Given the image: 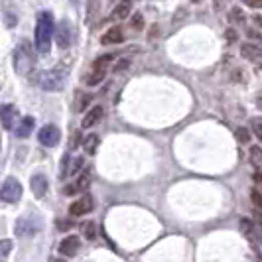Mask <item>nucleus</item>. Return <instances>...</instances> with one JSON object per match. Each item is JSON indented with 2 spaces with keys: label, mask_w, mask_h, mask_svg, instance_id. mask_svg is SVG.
<instances>
[{
  "label": "nucleus",
  "mask_w": 262,
  "mask_h": 262,
  "mask_svg": "<svg viewBox=\"0 0 262 262\" xmlns=\"http://www.w3.org/2000/svg\"><path fill=\"white\" fill-rule=\"evenodd\" d=\"M18 117V108L14 105H2L0 106V122H2V128L4 130H12L14 122Z\"/></svg>",
  "instance_id": "6e6552de"
},
{
  "label": "nucleus",
  "mask_w": 262,
  "mask_h": 262,
  "mask_svg": "<svg viewBox=\"0 0 262 262\" xmlns=\"http://www.w3.org/2000/svg\"><path fill=\"white\" fill-rule=\"evenodd\" d=\"M10 252H12V241L2 238L0 241V262H6V258L10 256Z\"/></svg>",
  "instance_id": "412c9836"
},
{
  "label": "nucleus",
  "mask_w": 262,
  "mask_h": 262,
  "mask_svg": "<svg viewBox=\"0 0 262 262\" xmlns=\"http://www.w3.org/2000/svg\"><path fill=\"white\" fill-rule=\"evenodd\" d=\"M77 144H79V132H75V134H73V142H71V146L75 148Z\"/></svg>",
  "instance_id": "a19ab883"
},
{
  "label": "nucleus",
  "mask_w": 262,
  "mask_h": 262,
  "mask_svg": "<svg viewBox=\"0 0 262 262\" xmlns=\"http://www.w3.org/2000/svg\"><path fill=\"white\" fill-rule=\"evenodd\" d=\"M55 41L59 48H69L71 46V30H69V24L67 22H61L59 26L55 28Z\"/></svg>",
  "instance_id": "ddd939ff"
},
{
  "label": "nucleus",
  "mask_w": 262,
  "mask_h": 262,
  "mask_svg": "<svg viewBox=\"0 0 262 262\" xmlns=\"http://www.w3.org/2000/svg\"><path fill=\"white\" fill-rule=\"evenodd\" d=\"M66 85V73L61 69H52V71H43L39 77V87L46 91H59Z\"/></svg>",
  "instance_id": "7ed1b4c3"
},
{
  "label": "nucleus",
  "mask_w": 262,
  "mask_h": 262,
  "mask_svg": "<svg viewBox=\"0 0 262 262\" xmlns=\"http://www.w3.org/2000/svg\"><path fill=\"white\" fill-rule=\"evenodd\" d=\"M245 4L250 8H262V0H245Z\"/></svg>",
  "instance_id": "f704fd0d"
},
{
  "label": "nucleus",
  "mask_w": 262,
  "mask_h": 262,
  "mask_svg": "<svg viewBox=\"0 0 262 262\" xmlns=\"http://www.w3.org/2000/svg\"><path fill=\"white\" fill-rule=\"evenodd\" d=\"M254 22H256L258 26H262V18H260V16H254Z\"/></svg>",
  "instance_id": "79ce46f5"
},
{
  "label": "nucleus",
  "mask_w": 262,
  "mask_h": 262,
  "mask_svg": "<svg viewBox=\"0 0 262 262\" xmlns=\"http://www.w3.org/2000/svg\"><path fill=\"white\" fill-rule=\"evenodd\" d=\"M79 247H81V241H79V236L71 235V236H66L61 243H59V252L63 254V256H75L77 254Z\"/></svg>",
  "instance_id": "1a4fd4ad"
},
{
  "label": "nucleus",
  "mask_w": 262,
  "mask_h": 262,
  "mask_svg": "<svg viewBox=\"0 0 262 262\" xmlns=\"http://www.w3.org/2000/svg\"><path fill=\"white\" fill-rule=\"evenodd\" d=\"M130 28H132V30H136V32H142V30H144V16H142L140 12L132 14Z\"/></svg>",
  "instance_id": "5701e85b"
},
{
  "label": "nucleus",
  "mask_w": 262,
  "mask_h": 262,
  "mask_svg": "<svg viewBox=\"0 0 262 262\" xmlns=\"http://www.w3.org/2000/svg\"><path fill=\"white\" fill-rule=\"evenodd\" d=\"M103 115H105V111H103V106L101 105L91 106V108L85 113L83 120H81V126H83V128H91V126H95V124L103 118Z\"/></svg>",
  "instance_id": "f8f14e48"
},
{
  "label": "nucleus",
  "mask_w": 262,
  "mask_h": 262,
  "mask_svg": "<svg viewBox=\"0 0 262 262\" xmlns=\"http://www.w3.org/2000/svg\"><path fill=\"white\" fill-rule=\"evenodd\" d=\"M250 199H252V203H254V207L258 211H262V193L258 189H252L250 191Z\"/></svg>",
  "instance_id": "a878e982"
},
{
  "label": "nucleus",
  "mask_w": 262,
  "mask_h": 262,
  "mask_svg": "<svg viewBox=\"0 0 262 262\" xmlns=\"http://www.w3.org/2000/svg\"><path fill=\"white\" fill-rule=\"evenodd\" d=\"M128 14H132V0H120L117 6H115V10H113V16L117 20L128 18Z\"/></svg>",
  "instance_id": "dca6fc26"
},
{
  "label": "nucleus",
  "mask_w": 262,
  "mask_h": 262,
  "mask_svg": "<svg viewBox=\"0 0 262 262\" xmlns=\"http://www.w3.org/2000/svg\"><path fill=\"white\" fill-rule=\"evenodd\" d=\"M81 233H83V236H85L87 241H95V236H97V225L93 223V221L83 223L81 225Z\"/></svg>",
  "instance_id": "a211bd4d"
},
{
  "label": "nucleus",
  "mask_w": 262,
  "mask_h": 262,
  "mask_svg": "<svg viewBox=\"0 0 262 262\" xmlns=\"http://www.w3.org/2000/svg\"><path fill=\"white\" fill-rule=\"evenodd\" d=\"M30 189H32V193L34 197H43L46 195V191H48V178L43 176V173H36V176H32L30 178Z\"/></svg>",
  "instance_id": "9b49d317"
},
{
  "label": "nucleus",
  "mask_w": 262,
  "mask_h": 262,
  "mask_svg": "<svg viewBox=\"0 0 262 262\" xmlns=\"http://www.w3.org/2000/svg\"><path fill=\"white\" fill-rule=\"evenodd\" d=\"M20 197H22V185H20V182L14 180V178H8L2 184V187H0V199L4 203H16Z\"/></svg>",
  "instance_id": "39448f33"
},
{
  "label": "nucleus",
  "mask_w": 262,
  "mask_h": 262,
  "mask_svg": "<svg viewBox=\"0 0 262 262\" xmlns=\"http://www.w3.org/2000/svg\"><path fill=\"white\" fill-rule=\"evenodd\" d=\"M254 182L262 187V171H254Z\"/></svg>",
  "instance_id": "4c0bfd02"
},
{
  "label": "nucleus",
  "mask_w": 262,
  "mask_h": 262,
  "mask_svg": "<svg viewBox=\"0 0 262 262\" xmlns=\"http://www.w3.org/2000/svg\"><path fill=\"white\" fill-rule=\"evenodd\" d=\"M235 136H236V140H238L241 144H249V142H250V132L247 130L245 126H241V128H236Z\"/></svg>",
  "instance_id": "b1692460"
},
{
  "label": "nucleus",
  "mask_w": 262,
  "mask_h": 262,
  "mask_svg": "<svg viewBox=\"0 0 262 262\" xmlns=\"http://www.w3.org/2000/svg\"><path fill=\"white\" fill-rule=\"evenodd\" d=\"M38 140L39 144L46 146V148H55V146L59 144V140H61V132H59V128L55 124H48V126H43L39 130Z\"/></svg>",
  "instance_id": "423d86ee"
},
{
  "label": "nucleus",
  "mask_w": 262,
  "mask_h": 262,
  "mask_svg": "<svg viewBox=\"0 0 262 262\" xmlns=\"http://www.w3.org/2000/svg\"><path fill=\"white\" fill-rule=\"evenodd\" d=\"M36 67V53H34V46L28 41V39H22L16 50H14V69L18 75H30L32 69Z\"/></svg>",
  "instance_id": "f03ea898"
},
{
  "label": "nucleus",
  "mask_w": 262,
  "mask_h": 262,
  "mask_svg": "<svg viewBox=\"0 0 262 262\" xmlns=\"http://www.w3.org/2000/svg\"><path fill=\"white\" fill-rule=\"evenodd\" d=\"M225 38H227L229 41H231V43H233V41H236V38H238V36H236V32L233 30V28H229V30L225 32Z\"/></svg>",
  "instance_id": "72a5a7b5"
},
{
  "label": "nucleus",
  "mask_w": 262,
  "mask_h": 262,
  "mask_svg": "<svg viewBox=\"0 0 262 262\" xmlns=\"http://www.w3.org/2000/svg\"><path fill=\"white\" fill-rule=\"evenodd\" d=\"M249 36L254 39H258V41H262V34H258V32H254V30H249Z\"/></svg>",
  "instance_id": "e433bc0d"
},
{
  "label": "nucleus",
  "mask_w": 262,
  "mask_h": 262,
  "mask_svg": "<svg viewBox=\"0 0 262 262\" xmlns=\"http://www.w3.org/2000/svg\"><path fill=\"white\" fill-rule=\"evenodd\" d=\"M124 39V32L120 26H113L108 28L105 34L101 36V43L103 46H113V43H120Z\"/></svg>",
  "instance_id": "4468645a"
},
{
  "label": "nucleus",
  "mask_w": 262,
  "mask_h": 262,
  "mask_svg": "<svg viewBox=\"0 0 262 262\" xmlns=\"http://www.w3.org/2000/svg\"><path fill=\"white\" fill-rule=\"evenodd\" d=\"M105 71H95L93 69L91 73L87 75V79H85V83L89 85V87H95V85H99V83H103V79H105Z\"/></svg>",
  "instance_id": "aec40b11"
},
{
  "label": "nucleus",
  "mask_w": 262,
  "mask_h": 262,
  "mask_svg": "<svg viewBox=\"0 0 262 262\" xmlns=\"http://www.w3.org/2000/svg\"><path fill=\"white\" fill-rule=\"evenodd\" d=\"M241 231H243L245 235H250V233H252V223H250V219H241Z\"/></svg>",
  "instance_id": "c85d7f7f"
},
{
  "label": "nucleus",
  "mask_w": 262,
  "mask_h": 262,
  "mask_svg": "<svg viewBox=\"0 0 262 262\" xmlns=\"http://www.w3.org/2000/svg\"><path fill=\"white\" fill-rule=\"evenodd\" d=\"M57 227H59V231H69V229L73 227V223H71V221H63V219H59V221H57Z\"/></svg>",
  "instance_id": "473e14b6"
},
{
  "label": "nucleus",
  "mask_w": 262,
  "mask_h": 262,
  "mask_svg": "<svg viewBox=\"0 0 262 262\" xmlns=\"http://www.w3.org/2000/svg\"><path fill=\"white\" fill-rule=\"evenodd\" d=\"M83 168V158H75V162H73V166L67 170V173H77L79 170Z\"/></svg>",
  "instance_id": "7c9ffc66"
},
{
  "label": "nucleus",
  "mask_w": 262,
  "mask_h": 262,
  "mask_svg": "<svg viewBox=\"0 0 262 262\" xmlns=\"http://www.w3.org/2000/svg\"><path fill=\"white\" fill-rule=\"evenodd\" d=\"M41 227H43V223H41L39 217H22V219L16 221L14 231L18 236H34L36 233L41 231Z\"/></svg>",
  "instance_id": "20e7f679"
},
{
  "label": "nucleus",
  "mask_w": 262,
  "mask_h": 262,
  "mask_svg": "<svg viewBox=\"0 0 262 262\" xmlns=\"http://www.w3.org/2000/svg\"><path fill=\"white\" fill-rule=\"evenodd\" d=\"M71 2H73V4H77V2H79V0H71Z\"/></svg>",
  "instance_id": "a18cd8bd"
},
{
  "label": "nucleus",
  "mask_w": 262,
  "mask_h": 262,
  "mask_svg": "<svg viewBox=\"0 0 262 262\" xmlns=\"http://www.w3.org/2000/svg\"><path fill=\"white\" fill-rule=\"evenodd\" d=\"M89 103H91V95H83V97H81V101H79V105H77L79 113H81V111H85Z\"/></svg>",
  "instance_id": "c756f323"
},
{
  "label": "nucleus",
  "mask_w": 262,
  "mask_h": 262,
  "mask_svg": "<svg viewBox=\"0 0 262 262\" xmlns=\"http://www.w3.org/2000/svg\"><path fill=\"white\" fill-rule=\"evenodd\" d=\"M53 32H55V22H53V14L43 10L38 14V20H36V50L39 53H48L50 52V46H52Z\"/></svg>",
  "instance_id": "f257e3e1"
},
{
  "label": "nucleus",
  "mask_w": 262,
  "mask_h": 262,
  "mask_svg": "<svg viewBox=\"0 0 262 262\" xmlns=\"http://www.w3.org/2000/svg\"><path fill=\"white\" fill-rule=\"evenodd\" d=\"M89 184H91V178H89V173H83V176H79L77 180V189H87L89 187Z\"/></svg>",
  "instance_id": "bb28decb"
},
{
  "label": "nucleus",
  "mask_w": 262,
  "mask_h": 262,
  "mask_svg": "<svg viewBox=\"0 0 262 262\" xmlns=\"http://www.w3.org/2000/svg\"><path fill=\"white\" fill-rule=\"evenodd\" d=\"M241 55H243L247 61L260 63L262 66V48L256 46V43H245V46H241Z\"/></svg>",
  "instance_id": "9d476101"
},
{
  "label": "nucleus",
  "mask_w": 262,
  "mask_h": 262,
  "mask_svg": "<svg viewBox=\"0 0 262 262\" xmlns=\"http://www.w3.org/2000/svg\"><path fill=\"white\" fill-rule=\"evenodd\" d=\"M52 262H59V260H52Z\"/></svg>",
  "instance_id": "49530a36"
},
{
  "label": "nucleus",
  "mask_w": 262,
  "mask_h": 262,
  "mask_svg": "<svg viewBox=\"0 0 262 262\" xmlns=\"http://www.w3.org/2000/svg\"><path fill=\"white\" fill-rule=\"evenodd\" d=\"M191 2H193V4H199V2H203V0H191Z\"/></svg>",
  "instance_id": "c03bdc74"
},
{
  "label": "nucleus",
  "mask_w": 262,
  "mask_h": 262,
  "mask_svg": "<svg viewBox=\"0 0 262 262\" xmlns=\"http://www.w3.org/2000/svg\"><path fill=\"white\" fill-rule=\"evenodd\" d=\"M93 207H95V205H93V197L87 193V195H83L81 199L73 201V203L69 205V213H71L73 217H83V215L91 213Z\"/></svg>",
  "instance_id": "0eeeda50"
},
{
  "label": "nucleus",
  "mask_w": 262,
  "mask_h": 262,
  "mask_svg": "<svg viewBox=\"0 0 262 262\" xmlns=\"http://www.w3.org/2000/svg\"><path fill=\"white\" fill-rule=\"evenodd\" d=\"M250 164L254 168H260L262 164V148L260 146H250Z\"/></svg>",
  "instance_id": "4be33fe9"
},
{
  "label": "nucleus",
  "mask_w": 262,
  "mask_h": 262,
  "mask_svg": "<svg viewBox=\"0 0 262 262\" xmlns=\"http://www.w3.org/2000/svg\"><path fill=\"white\" fill-rule=\"evenodd\" d=\"M213 2H215V10H223L225 0H213Z\"/></svg>",
  "instance_id": "ea45409f"
},
{
  "label": "nucleus",
  "mask_w": 262,
  "mask_h": 262,
  "mask_svg": "<svg viewBox=\"0 0 262 262\" xmlns=\"http://www.w3.org/2000/svg\"><path fill=\"white\" fill-rule=\"evenodd\" d=\"M34 124H36L34 117H24L22 120H20L18 128H16V136H18V138H28L30 132L34 130Z\"/></svg>",
  "instance_id": "2eb2a0df"
},
{
  "label": "nucleus",
  "mask_w": 262,
  "mask_h": 262,
  "mask_svg": "<svg viewBox=\"0 0 262 262\" xmlns=\"http://www.w3.org/2000/svg\"><path fill=\"white\" fill-rule=\"evenodd\" d=\"M252 132H254V136L262 142V120L260 118H254V120H252Z\"/></svg>",
  "instance_id": "cd10ccee"
},
{
  "label": "nucleus",
  "mask_w": 262,
  "mask_h": 262,
  "mask_svg": "<svg viewBox=\"0 0 262 262\" xmlns=\"http://www.w3.org/2000/svg\"><path fill=\"white\" fill-rule=\"evenodd\" d=\"M124 67H128V59H120V63L115 66V71H122Z\"/></svg>",
  "instance_id": "c9c22d12"
},
{
  "label": "nucleus",
  "mask_w": 262,
  "mask_h": 262,
  "mask_svg": "<svg viewBox=\"0 0 262 262\" xmlns=\"http://www.w3.org/2000/svg\"><path fill=\"white\" fill-rule=\"evenodd\" d=\"M256 103H258V106L262 108V93L258 95V97H256Z\"/></svg>",
  "instance_id": "37998d69"
},
{
  "label": "nucleus",
  "mask_w": 262,
  "mask_h": 262,
  "mask_svg": "<svg viewBox=\"0 0 262 262\" xmlns=\"http://www.w3.org/2000/svg\"><path fill=\"white\" fill-rule=\"evenodd\" d=\"M229 18H231L235 24H245V20H247V18H245V12H243L241 8H233L231 14H229Z\"/></svg>",
  "instance_id": "393cba45"
},
{
  "label": "nucleus",
  "mask_w": 262,
  "mask_h": 262,
  "mask_svg": "<svg viewBox=\"0 0 262 262\" xmlns=\"http://www.w3.org/2000/svg\"><path fill=\"white\" fill-rule=\"evenodd\" d=\"M77 191V187L75 185H67V189H66V195H73Z\"/></svg>",
  "instance_id": "58836bf2"
},
{
  "label": "nucleus",
  "mask_w": 262,
  "mask_h": 262,
  "mask_svg": "<svg viewBox=\"0 0 262 262\" xmlns=\"http://www.w3.org/2000/svg\"><path fill=\"white\" fill-rule=\"evenodd\" d=\"M97 148H99V136H97V134H89V136L85 138V142H83V150L91 156V154L97 152Z\"/></svg>",
  "instance_id": "f3484780"
},
{
  "label": "nucleus",
  "mask_w": 262,
  "mask_h": 262,
  "mask_svg": "<svg viewBox=\"0 0 262 262\" xmlns=\"http://www.w3.org/2000/svg\"><path fill=\"white\" fill-rule=\"evenodd\" d=\"M111 61H113V55H101V57H97V61L93 63V69H95V71H105L106 73Z\"/></svg>",
  "instance_id": "6ab92c4d"
},
{
  "label": "nucleus",
  "mask_w": 262,
  "mask_h": 262,
  "mask_svg": "<svg viewBox=\"0 0 262 262\" xmlns=\"http://www.w3.org/2000/svg\"><path fill=\"white\" fill-rule=\"evenodd\" d=\"M97 10H99V2H97V0H89V20L95 18Z\"/></svg>",
  "instance_id": "2f4dec72"
}]
</instances>
